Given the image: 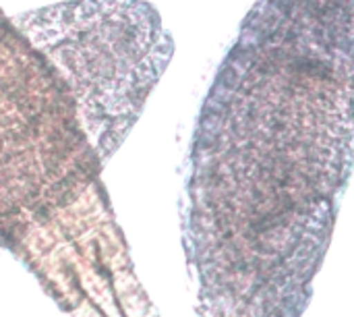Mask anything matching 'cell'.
<instances>
[{
    "label": "cell",
    "instance_id": "3957f363",
    "mask_svg": "<svg viewBox=\"0 0 354 317\" xmlns=\"http://www.w3.org/2000/svg\"><path fill=\"white\" fill-rule=\"evenodd\" d=\"M0 249H2V245H0Z\"/></svg>",
    "mask_w": 354,
    "mask_h": 317
},
{
    "label": "cell",
    "instance_id": "7a4b0ae2",
    "mask_svg": "<svg viewBox=\"0 0 354 317\" xmlns=\"http://www.w3.org/2000/svg\"><path fill=\"white\" fill-rule=\"evenodd\" d=\"M27 19L25 31L60 69L91 147L108 162L174 52L158 10L141 0H81Z\"/></svg>",
    "mask_w": 354,
    "mask_h": 317
},
{
    "label": "cell",
    "instance_id": "6da1fadb",
    "mask_svg": "<svg viewBox=\"0 0 354 317\" xmlns=\"http://www.w3.org/2000/svg\"><path fill=\"white\" fill-rule=\"evenodd\" d=\"M353 168L354 0H257L189 152L199 317H303Z\"/></svg>",
    "mask_w": 354,
    "mask_h": 317
}]
</instances>
